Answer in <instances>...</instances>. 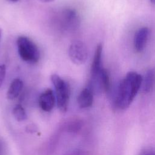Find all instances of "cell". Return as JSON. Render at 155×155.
Listing matches in <instances>:
<instances>
[{"label":"cell","instance_id":"7a4b0ae2","mask_svg":"<svg viewBox=\"0 0 155 155\" xmlns=\"http://www.w3.org/2000/svg\"><path fill=\"white\" fill-rule=\"evenodd\" d=\"M18 53L20 58L25 62L35 64L40 58V52L38 47L28 38L21 36L16 41Z\"/></svg>","mask_w":155,"mask_h":155},{"label":"cell","instance_id":"6da1fadb","mask_svg":"<svg viewBox=\"0 0 155 155\" xmlns=\"http://www.w3.org/2000/svg\"><path fill=\"white\" fill-rule=\"evenodd\" d=\"M142 81V77L135 71L128 72L121 81L117 92L116 104L120 109L130 106L138 91Z\"/></svg>","mask_w":155,"mask_h":155},{"label":"cell","instance_id":"7c38bea8","mask_svg":"<svg viewBox=\"0 0 155 155\" xmlns=\"http://www.w3.org/2000/svg\"><path fill=\"white\" fill-rule=\"evenodd\" d=\"M100 81L103 91L107 92L110 89V79L108 71L102 68L100 73Z\"/></svg>","mask_w":155,"mask_h":155},{"label":"cell","instance_id":"3957f363","mask_svg":"<svg viewBox=\"0 0 155 155\" xmlns=\"http://www.w3.org/2000/svg\"><path fill=\"white\" fill-rule=\"evenodd\" d=\"M50 78L55 90L57 106L61 111L65 112L67 110L70 99L69 85L58 74H52Z\"/></svg>","mask_w":155,"mask_h":155},{"label":"cell","instance_id":"2e32d148","mask_svg":"<svg viewBox=\"0 0 155 155\" xmlns=\"http://www.w3.org/2000/svg\"><path fill=\"white\" fill-rule=\"evenodd\" d=\"M39 1L41 2H51L54 1V0H39Z\"/></svg>","mask_w":155,"mask_h":155},{"label":"cell","instance_id":"9a60e30c","mask_svg":"<svg viewBox=\"0 0 155 155\" xmlns=\"http://www.w3.org/2000/svg\"><path fill=\"white\" fill-rule=\"evenodd\" d=\"M143 155H155V152L149 151V152H147V153H144Z\"/></svg>","mask_w":155,"mask_h":155},{"label":"cell","instance_id":"e0dca14e","mask_svg":"<svg viewBox=\"0 0 155 155\" xmlns=\"http://www.w3.org/2000/svg\"><path fill=\"white\" fill-rule=\"evenodd\" d=\"M150 1H151V2L152 4H155V0H150Z\"/></svg>","mask_w":155,"mask_h":155},{"label":"cell","instance_id":"277c9868","mask_svg":"<svg viewBox=\"0 0 155 155\" xmlns=\"http://www.w3.org/2000/svg\"><path fill=\"white\" fill-rule=\"evenodd\" d=\"M68 56L74 64L79 65L85 63L88 58V50L85 44L80 41L71 43L68 49Z\"/></svg>","mask_w":155,"mask_h":155},{"label":"cell","instance_id":"d6986e66","mask_svg":"<svg viewBox=\"0 0 155 155\" xmlns=\"http://www.w3.org/2000/svg\"><path fill=\"white\" fill-rule=\"evenodd\" d=\"M10 1H13V2H16V1H19V0H10Z\"/></svg>","mask_w":155,"mask_h":155},{"label":"cell","instance_id":"ba28073f","mask_svg":"<svg viewBox=\"0 0 155 155\" xmlns=\"http://www.w3.org/2000/svg\"><path fill=\"white\" fill-rule=\"evenodd\" d=\"M150 30L148 27H142L139 28L136 33L134 38V48L137 52L142 51L147 44Z\"/></svg>","mask_w":155,"mask_h":155},{"label":"cell","instance_id":"4fadbf2b","mask_svg":"<svg viewBox=\"0 0 155 155\" xmlns=\"http://www.w3.org/2000/svg\"><path fill=\"white\" fill-rule=\"evenodd\" d=\"M13 115L15 119L19 122L23 121L27 119V114L24 108L20 104H17L13 109Z\"/></svg>","mask_w":155,"mask_h":155},{"label":"cell","instance_id":"8992f818","mask_svg":"<svg viewBox=\"0 0 155 155\" xmlns=\"http://www.w3.org/2000/svg\"><path fill=\"white\" fill-rule=\"evenodd\" d=\"M39 105L44 111L49 112L54 107L56 97L53 90L47 88L44 91L39 97Z\"/></svg>","mask_w":155,"mask_h":155},{"label":"cell","instance_id":"5bb4252c","mask_svg":"<svg viewBox=\"0 0 155 155\" xmlns=\"http://www.w3.org/2000/svg\"><path fill=\"white\" fill-rule=\"evenodd\" d=\"M6 73V67L4 65H0V87L5 79Z\"/></svg>","mask_w":155,"mask_h":155},{"label":"cell","instance_id":"ac0fdd59","mask_svg":"<svg viewBox=\"0 0 155 155\" xmlns=\"http://www.w3.org/2000/svg\"><path fill=\"white\" fill-rule=\"evenodd\" d=\"M1 35H2V30L0 28V40H1Z\"/></svg>","mask_w":155,"mask_h":155},{"label":"cell","instance_id":"5b68a950","mask_svg":"<svg viewBox=\"0 0 155 155\" xmlns=\"http://www.w3.org/2000/svg\"><path fill=\"white\" fill-rule=\"evenodd\" d=\"M61 27L65 30L75 29L79 25V18L76 11L67 8L63 10L60 16Z\"/></svg>","mask_w":155,"mask_h":155},{"label":"cell","instance_id":"8fae6325","mask_svg":"<svg viewBox=\"0 0 155 155\" xmlns=\"http://www.w3.org/2000/svg\"><path fill=\"white\" fill-rule=\"evenodd\" d=\"M155 83V71L153 69L148 70L142 78V90L145 93L150 92L154 87Z\"/></svg>","mask_w":155,"mask_h":155},{"label":"cell","instance_id":"52a82bcc","mask_svg":"<svg viewBox=\"0 0 155 155\" xmlns=\"http://www.w3.org/2000/svg\"><path fill=\"white\" fill-rule=\"evenodd\" d=\"M102 45L99 44L96 48L93 62L91 67V79H94L99 77L103 67L102 66Z\"/></svg>","mask_w":155,"mask_h":155},{"label":"cell","instance_id":"30bf717a","mask_svg":"<svg viewBox=\"0 0 155 155\" xmlns=\"http://www.w3.org/2000/svg\"><path fill=\"white\" fill-rule=\"evenodd\" d=\"M23 88V82L19 78H16L11 82L7 93V97L9 100L16 99L20 94Z\"/></svg>","mask_w":155,"mask_h":155},{"label":"cell","instance_id":"9c48e42d","mask_svg":"<svg viewBox=\"0 0 155 155\" xmlns=\"http://www.w3.org/2000/svg\"><path fill=\"white\" fill-rule=\"evenodd\" d=\"M78 105L81 108L90 107L93 102V93L88 88H84L78 96Z\"/></svg>","mask_w":155,"mask_h":155}]
</instances>
